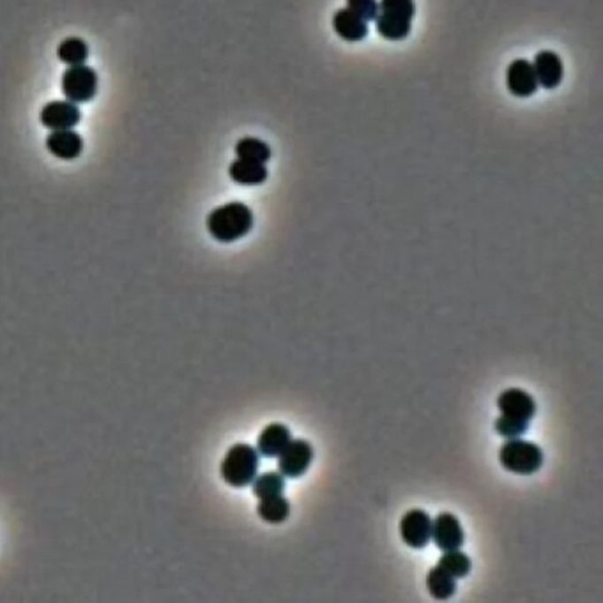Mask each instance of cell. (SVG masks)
Segmentation results:
<instances>
[{
	"instance_id": "3957f363",
	"label": "cell",
	"mask_w": 603,
	"mask_h": 603,
	"mask_svg": "<svg viewBox=\"0 0 603 603\" xmlns=\"http://www.w3.org/2000/svg\"><path fill=\"white\" fill-rule=\"evenodd\" d=\"M258 458L260 454L256 447L246 442L233 444L226 451L219 467L223 481L233 488H242V486L251 485L258 470Z\"/></svg>"
},
{
	"instance_id": "5bb4252c",
	"label": "cell",
	"mask_w": 603,
	"mask_h": 603,
	"mask_svg": "<svg viewBox=\"0 0 603 603\" xmlns=\"http://www.w3.org/2000/svg\"><path fill=\"white\" fill-rule=\"evenodd\" d=\"M46 149L58 159H76L83 150V138L73 129L51 131L46 138Z\"/></svg>"
},
{
	"instance_id": "603a6c76",
	"label": "cell",
	"mask_w": 603,
	"mask_h": 603,
	"mask_svg": "<svg viewBox=\"0 0 603 603\" xmlns=\"http://www.w3.org/2000/svg\"><path fill=\"white\" fill-rule=\"evenodd\" d=\"M529 428L527 421H518V419H509L504 416H499L495 421V431L506 439L513 437H522Z\"/></svg>"
},
{
	"instance_id": "277c9868",
	"label": "cell",
	"mask_w": 603,
	"mask_h": 603,
	"mask_svg": "<svg viewBox=\"0 0 603 603\" xmlns=\"http://www.w3.org/2000/svg\"><path fill=\"white\" fill-rule=\"evenodd\" d=\"M499 462L509 472L529 476L543 465V451L534 442L513 437L500 446Z\"/></svg>"
},
{
	"instance_id": "d6986e66",
	"label": "cell",
	"mask_w": 603,
	"mask_h": 603,
	"mask_svg": "<svg viewBox=\"0 0 603 603\" xmlns=\"http://www.w3.org/2000/svg\"><path fill=\"white\" fill-rule=\"evenodd\" d=\"M251 485H253V493L258 500L267 499V497H274V495L283 493L285 476L279 470H269V472H263L260 476H255Z\"/></svg>"
},
{
	"instance_id": "7c38bea8",
	"label": "cell",
	"mask_w": 603,
	"mask_h": 603,
	"mask_svg": "<svg viewBox=\"0 0 603 603\" xmlns=\"http://www.w3.org/2000/svg\"><path fill=\"white\" fill-rule=\"evenodd\" d=\"M532 69H534L538 85H541L543 88H555L557 85H561L562 76H564L561 57L550 50H541L536 53Z\"/></svg>"
},
{
	"instance_id": "6da1fadb",
	"label": "cell",
	"mask_w": 603,
	"mask_h": 603,
	"mask_svg": "<svg viewBox=\"0 0 603 603\" xmlns=\"http://www.w3.org/2000/svg\"><path fill=\"white\" fill-rule=\"evenodd\" d=\"M253 228V212L242 202H228L207 216V230L219 242H233Z\"/></svg>"
},
{
	"instance_id": "4fadbf2b",
	"label": "cell",
	"mask_w": 603,
	"mask_h": 603,
	"mask_svg": "<svg viewBox=\"0 0 603 603\" xmlns=\"http://www.w3.org/2000/svg\"><path fill=\"white\" fill-rule=\"evenodd\" d=\"M290 439H292V433L286 424L271 423L260 431L258 440H256V451L260 456L276 458L290 442Z\"/></svg>"
},
{
	"instance_id": "ac0fdd59",
	"label": "cell",
	"mask_w": 603,
	"mask_h": 603,
	"mask_svg": "<svg viewBox=\"0 0 603 603\" xmlns=\"http://www.w3.org/2000/svg\"><path fill=\"white\" fill-rule=\"evenodd\" d=\"M290 509H292L290 502L286 497H283V493L274 495V497H267V499H260V502L256 506L258 516L267 523H283L288 518Z\"/></svg>"
},
{
	"instance_id": "8992f818",
	"label": "cell",
	"mask_w": 603,
	"mask_h": 603,
	"mask_svg": "<svg viewBox=\"0 0 603 603\" xmlns=\"http://www.w3.org/2000/svg\"><path fill=\"white\" fill-rule=\"evenodd\" d=\"M276 458L278 470L285 477H301L313 460V447L304 439H290V442Z\"/></svg>"
},
{
	"instance_id": "5b68a950",
	"label": "cell",
	"mask_w": 603,
	"mask_h": 603,
	"mask_svg": "<svg viewBox=\"0 0 603 603\" xmlns=\"http://www.w3.org/2000/svg\"><path fill=\"white\" fill-rule=\"evenodd\" d=\"M62 92L74 104L90 101L97 92L95 71L85 64L69 65L62 74Z\"/></svg>"
},
{
	"instance_id": "52a82bcc",
	"label": "cell",
	"mask_w": 603,
	"mask_h": 603,
	"mask_svg": "<svg viewBox=\"0 0 603 603\" xmlns=\"http://www.w3.org/2000/svg\"><path fill=\"white\" fill-rule=\"evenodd\" d=\"M400 536L410 548H423L431 536V518L424 509H410L400 520Z\"/></svg>"
},
{
	"instance_id": "44dd1931",
	"label": "cell",
	"mask_w": 603,
	"mask_h": 603,
	"mask_svg": "<svg viewBox=\"0 0 603 603\" xmlns=\"http://www.w3.org/2000/svg\"><path fill=\"white\" fill-rule=\"evenodd\" d=\"M57 55L67 65H81L88 57V46L80 37H67L58 44Z\"/></svg>"
},
{
	"instance_id": "7402d4cb",
	"label": "cell",
	"mask_w": 603,
	"mask_h": 603,
	"mask_svg": "<svg viewBox=\"0 0 603 603\" xmlns=\"http://www.w3.org/2000/svg\"><path fill=\"white\" fill-rule=\"evenodd\" d=\"M440 568H444L449 575H453L454 578H462L465 576L470 568H472V562H470V557L463 552H460V548H454V550H446L439 562H437Z\"/></svg>"
},
{
	"instance_id": "8fae6325",
	"label": "cell",
	"mask_w": 603,
	"mask_h": 603,
	"mask_svg": "<svg viewBox=\"0 0 603 603\" xmlns=\"http://www.w3.org/2000/svg\"><path fill=\"white\" fill-rule=\"evenodd\" d=\"M508 90L516 97H529L538 90V80L532 64L525 58H516L506 71Z\"/></svg>"
},
{
	"instance_id": "9a60e30c",
	"label": "cell",
	"mask_w": 603,
	"mask_h": 603,
	"mask_svg": "<svg viewBox=\"0 0 603 603\" xmlns=\"http://www.w3.org/2000/svg\"><path fill=\"white\" fill-rule=\"evenodd\" d=\"M332 28L343 41H348V42L363 41L368 35V21L355 16L347 7L334 12Z\"/></svg>"
},
{
	"instance_id": "e0dca14e",
	"label": "cell",
	"mask_w": 603,
	"mask_h": 603,
	"mask_svg": "<svg viewBox=\"0 0 603 603\" xmlns=\"http://www.w3.org/2000/svg\"><path fill=\"white\" fill-rule=\"evenodd\" d=\"M426 587L433 599H449L456 592V578L437 564L428 571Z\"/></svg>"
},
{
	"instance_id": "7a4b0ae2",
	"label": "cell",
	"mask_w": 603,
	"mask_h": 603,
	"mask_svg": "<svg viewBox=\"0 0 603 603\" xmlns=\"http://www.w3.org/2000/svg\"><path fill=\"white\" fill-rule=\"evenodd\" d=\"M414 14V0H380L375 28L387 41H401L410 34Z\"/></svg>"
},
{
	"instance_id": "30bf717a",
	"label": "cell",
	"mask_w": 603,
	"mask_h": 603,
	"mask_svg": "<svg viewBox=\"0 0 603 603\" xmlns=\"http://www.w3.org/2000/svg\"><path fill=\"white\" fill-rule=\"evenodd\" d=\"M80 108L71 101H51L41 110V124L51 131L73 129L80 122Z\"/></svg>"
},
{
	"instance_id": "ffe728a7",
	"label": "cell",
	"mask_w": 603,
	"mask_h": 603,
	"mask_svg": "<svg viewBox=\"0 0 603 603\" xmlns=\"http://www.w3.org/2000/svg\"><path fill=\"white\" fill-rule=\"evenodd\" d=\"M235 154L239 159H246V161H255V163H262L265 164L271 159V147L253 136H246L240 138L235 143Z\"/></svg>"
},
{
	"instance_id": "9c48e42d",
	"label": "cell",
	"mask_w": 603,
	"mask_h": 603,
	"mask_svg": "<svg viewBox=\"0 0 603 603\" xmlns=\"http://www.w3.org/2000/svg\"><path fill=\"white\" fill-rule=\"evenodd\" d=\"M430 539H433V543L442 550H454L460 548L463 545V529L460 520L453 515V513H439L433 520H431V536Z\"/></svg>"
},
{
	"instance_id": "2e32d148",
	"label": "cell",
	"mask_w": 603,
	"mask_h": 603,
	"mask_svg": "<svg viewBox=\"0 0 603 603\" xmlns=\"http://www.w3.org/2000/svg\"><path fill=\"white\" fill-rule=\"evenodd\" d=\"M228 175L233 182H237L240 186H258V184L265 182L267 168L262 163L235 159L228 168Z\"/></svg>"
},
{
	"instance_id": "ba28073f",
	"label": "cell",
	"mask_w": 603,
	"mask_h": 603,
	"mask_svg": "<svg viewBox=\"0 0 603 603\" xmlns=\"http://www.w3.org/2000/svg\"><path fill=\"white\" fill-rule=\"evenodd\" d=\"M497 407L500 416L518 421H530L536 414V401L534 398L518 387L504 389L497 398Z\"/></svg>"
},
{
	"instance_id": "cb8c5ba5",
	"label": "cell",
	"mask_w": 603,
	"mask_h": 603,
	"mask_svg": "<svg viewBox=\"0 0 603 603\" xmlns=\"http://www.w3.org/2000/svg\"><path fill=\"white\" fill-rule=\"evenodd\" d=\"M347 9L364 21H373L378 14L377 0H347Z\"/></svg>"
}]
</instances>
